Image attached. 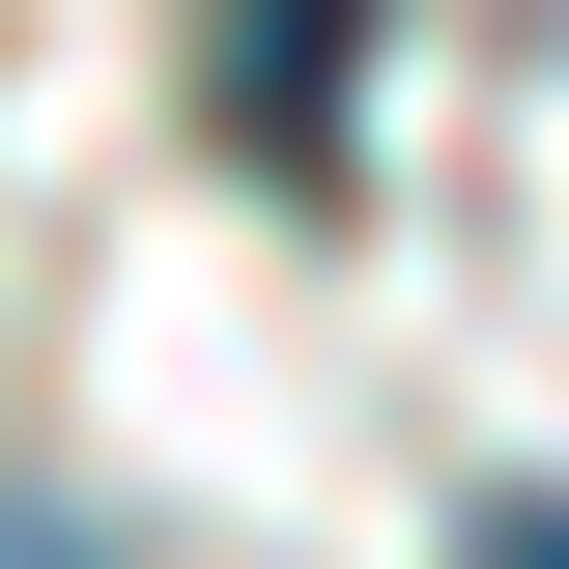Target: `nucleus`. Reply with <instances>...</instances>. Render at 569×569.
I'll list each match as a JSON object with an SVG mask.
<instances>
[{"instance_id": "1", "label": "nucleus", "mask_w": 569, "mask_h": 569, "mask_svg": "<svg viewBox=\"0 0 569 569\" xmlns=\"http://www.w3.org/2000/svg\"><path fill=\"white\" fill-rule=\"evenodd\" d=\"M342 29H370V0H228V114H257L284 200H342Z\"/></svg>"}, {"instance_id": "2", "label": "nucleus", "mask_w": 569, "mask_h": 569, "mask_svg": "<svg viewBox=\"0 0 569 569\" xmlns=\"http://www.w3.org/2000/svg\"><path fill=\"white\" fill-rule=\"evenodd\" d=\"M456 569H569V485H485V512H456Z\"/></svg>"}, {"instance_id": "3", "label": "nucleus", "mask_w": 569, "mask_h": 569, "mask_svg": "<svg viewBox=\"0 0 569 569\" xmlns=\"http://www.w3.org/2000/svg\"><path fill=\"white\" fill-rule=\"evenodd\" d=\"M0 569H86V512H29V485H0Z\"/></svg>"}]
</instances>
